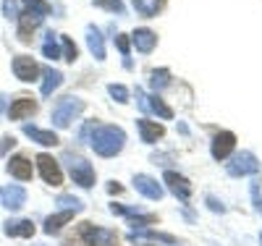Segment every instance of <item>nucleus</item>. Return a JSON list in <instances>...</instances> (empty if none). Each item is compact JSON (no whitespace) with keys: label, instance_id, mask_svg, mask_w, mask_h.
<instances>
[{"label":"nucleus","instance_id":"nucleus-1","mask_svg":"<svg viewBox=\"0 0 262 246\" xmlns=\"http://www.w3.org/2000/svg\"><path fill=\"white\" fill-rule=\"evenodd\" d=\"M126 144V133L118 126H97L95 137H92V147L100 158H116Z\"/></svg>","mask_w":262,"mask_h":246},{"label":"nucleus","instance_id":"nucleus-2","mask_svg":"<svg viewBox=\"0 0 262 246\" xmlns=\"http://www.w3.org/2000/svg\"><path fill=\"white\" fill-rule=\"evenodd\" d=\"M81 110H84V100H79V97H63V100L53 107V126L69 128L71 121H74L76 116H81Z\"/></svg>","mask_w":262,"mask_h":246},{"label":"nucleus","instance_id":"nucleus-3","mask_svg":"<svg viewBox=\"0 0 262 246\" xmlns=\"http://www.w3.org/2000/svg\"><path fill=\"white\" fill-rule=\"evenodd\" d=\"M63 160L69 163V170H71L74 184H79L81 189L95 186V168L86 163L84 158H76V154H63Z\"/></svg>","mask_w":262,"mask_h":246},{"label":"nucleus","instance_id":"nucleus-4","mask_svg":"<svg viewBox=\"0 0 262 246\" xmlns=\"http://www.w3.org/2000/svg\"><path fill=\"white\" fill-rule=\"evenodd\" d=\"M81 238H84V246H111L118 236L113 231L95 228L92 222H81Z\"/></svg>","mask_w":262,"mask_h":246},{"label":"nucleus","instance_id":"nucleus-5","mask_svg":"<svg viewBox=\"0 0 262 246\" xmlns=\"http://www.w3.org/2000/svg\"><path fill=\"white\" fill-rule=\"evenodd\" d=\"M37 168H39V173H42V178H45V184H50V186H60L63 184V173H60V168H58V163L50 158V154H37Z\"/></svg>","mask_w":262,"mask_h":246},{"label":"nucleus","instance_id":"nucleus-6","mask_svg":"<svg viewBox=\"0 0 262 246\" xmlns=\"http://www.w3.org/2000/svg\"><path fill=\"white\" fill-rule=\"evenodd\" d=\"M259 170V163L252 152H242V154H236V158L228 163V173L231 175H252Z\"/></svg>","mask_w":262,"mask_h":246},{"label":"nucleus","instance_id":"nucleus-7","mask_svg":"<svg viewBox=\"0 0 262 246\" xmlns=\"http://www.w3.org/2000/svg\"><path fill=\"white\" fill-rule=\"evenodd\" d=\"M13 74L21 81H34L39 76V65L29 55H18V58H13Z\"/></svg>","mask_w":262,"mask_h":246},{"label":"nucleus","instance_id":"nucleus-8","mask_svg":"<svg viewBox=\"0 0 262 246\" xmlns=\"http://www.w3.org/2000/svg\"><path fill=\"white\" fill-rule=\"evenodd\" d=\"M42 13H34V11H27V13H18V39L21 42H29L32 39V32L42 24Z\"/></svg>","mask_w":262,"mask_h":246},{"label":"nucleus","instance_id":"nucleus-9","mask_svg":"<svg viewBox=\"0 0 262 246\" xmlns=\"http://www.w3.org/2000/svg\"><path fill=\"white\" fill-rule=\"evenodd\" d=\"M0 196H3V207L11 210V212H16V210H21V207L27 205L24 186H16V184H11L8 189H3V191H0Z\"/></svg>","mask_w":262,"mask_h":246},{"label":"nucleus","instance_id":"nucleus-10","mask_svg":"<svg viewBox=\"0 0 262 246\" xmlns=\"http://www.w3.org/2000/svg\"><path fill=\"white\" fill-rule=\"evenodd\" d=\"M233 147H236V137H233L231 131H221L212 139V158L215 160H226L228 154L233 152Z\"/></svg>","mask_w":262,"mask_h":246},{"label":"nucleus","instance_id":"nucleus-11","mask_svg":"<svg viewBox=\"0 0 262 246\" xmlns=\"http://www.w3.org/2000/svg\"><path fill=\"white\" fill-rule=\"evenodd\" d=\"M163 181L168 184V189H170L173 194H176V196L181 199V202H186V199L191 196V184L186 181L184 175H179V173H173V170H168V173L163 175Z\"/></svg>","mask_w":262,"mask_h":246},{"label":"nucleus","instance_id":"nucleus-12","mask_svg":"<svg viewBox=\"0 0 262 246\" xmlns=\"http://www.w3.org/2000/svg\"><path fill=\"white\" fill-rule=\"evenodd\" d=\"M134 189L139 191V194H144L147 199H163V186L155 181V178H149V175H134Z\"/></svg>","mask_w":262,"mask_h":246},{"label":"nucleus","instance_id":"nucleus-13","mask_svg":"<svg viewBox=\"0 0 262 246\" xmlns=\"http://www.w3.org/2000/svg\"><path fill=\"white\" fill-rule=\"evenodd\" d=\"M37 113V102L32 97H18L13 100V105L8 107V118L11 121H21V118H29Z\"/></svg>","mask_w":262,"mask_h":246},{"label":"nucleus","instance_id":"nucleus-14","mask_svg":"<svg viewBox=\"0 0 262 246\" xmlns=\"http://www.w3.org/2000/svg\"><path fill=\"white\" fill-rule=\"evenodd\" d=\"M131 42L137 44L139 53H152V50H155V44H158V34L152 29H137L134 34H131Z\"/></svg>","mask_w":262,"mask_h":246},{"label":"nucleus","instance_id":"nucleus-15","mask_svg":"<svg viewBox=\"0 0 262 246\" xmlns=\"http://www.w3.org/2000/svg\"><path fill=\"white\" fill-rule=\"evenodd\" d=\"M137 126H139V133H142V142H147V144L158 142V139L163 137V133H165V128H163L160 123L147 121V118H139V121H137Z\"/></svg>","mask_w":262,"mask_h":246},{"label":"nucleus","instance_id":"nucleus-16","mask_svg":"<svg viewBox=\"0 0 262 246\" xmlns=\"http://www.w3.org/2000/svg\"><path fill=\"white\" fill-rule=\"evenodd\" d=\"M6 168H8L11 175L18 178V181H29V178H32V163L27 158H21V154H18V158H11Z\"/></svg>","mask_w":262,"mask_h":246},{"label":"nucleus","instance_id":"nucleus-17","mask_svg":"<svg viewBox=\"0 0 262 246\" xmlns=\"http://www.w3.org/2000/svg\"><path fill=\"white\" fill-rule=\"evenodd\" d=\"M6 236H21V238H29V236H34V222L32 220H8L6 222Z\"/></svg>","mask_w":262,"mask_h":246},{"label":"nucleus","instance_id":"nucleus-18","mask_svg":"<svg viewBox=\"0 0 262 246\" xmlns=\"http://www.w3.org/2000/svg\"><path fill=\"white\" fill-rule=\"evenodd\" d=\"M86 44H90V53L97 60H105V39L97 27H86Z\"/></svg>","mask_w":262,"mask_h":246},{"label":"nucleus","instance_id":"nucleus-19","mask_svg":"<svg viewBox=\"0 0 262 246\" xmlns=\"http://www.w3.org/2000/svg\"><path fill=\"white\" fill-rule=\"evenodd\" d=\"M24 133L32 139V142H37V144H42V147H55L58 144V137L53 131H42V128H37V126H24Z\"/></svg>","mask_w":262,"mask_h":246},{"label":"nucleus","instance_id":"nucleus-20","mask_svg":"<svg viewBox=\"0 0 262 246\" xmlns=\"http://www.w3.org/2000/svg\"><path fill=\"white\" fill-rule=\"evenodd\" d=\"M60 84H63V74L55 71V69H45V81H42V97H50Z\"/></svg>","mask_w":262,"mask_h":246},{"label":"nucleus","instance_id":"nucleus-21","mask_svg":"<svg viewBox=\"0 0 262 246\" xmlns=\"http://www.w3.org/2000/svg\"><path fill=\"white\" fill-rule=\"evenodd\" d=\"M71 217H74V212H69V210H63V212H58V215H50V217L45 220V233H50V236L58 233Z\"/></svg>","mask_w":262,"mask_h":246},{"label":"nucleus","instance_id":"nucleus-22","mask_svg":"<svg viewBox=\"0 0 262 246\" xmlns=\"http://www.w3.org/2000/svg\"><path fill=\"white\" fill-rule=\"evenodd\" d=\"M137 238H149V241H163V243H176V238L168 236V233H158V231H147V228H134L131 233V241Z\"/></svg>","mask_w":262,"mask_h":246},{"label":"nucleus","instance_id":"nucleus-23","mask_svg":"<svg viewBox=\"0 0 262 246\" xmlns=\"http://www.w3.org/2000/svg\"><path fill=\"white\" fill-rule=\"evenodd\" d=\"M134 8L142 13V16H158V11L163 8V0H134Z\"/></svg>","mask_w":262,"mask_h":246},{"label":"nucleus","instance_id":"nucleus-24","mask_svg":"<svg viewBox=\"0 0 262 246\" xmlns=\"http://www.w3.org/2000/svg\"><path fill=\"white\" fill-rule=\"evenodd\" d=\"M149 84H152V89H155V92H160V89H165V86L170 84V71H168V69L152 71V76H149Z\"/></svg>","mask_w":262,"mask_h":246},{"label":"nucleus","instance_id":"nucleus-25","mask_svg":"<svg viewBox=\"0 0 262 246\" xmlns=\"http://www.w3.org/2000/svg\"><path fill=\"white\" fill-rule=\"evenodd\" d=\"M147 102H149V110H152V113H158L160 118H173V110L155 95V97H147Z\"/></svg>","mask_w":262,"mask_h":246},{"label":"nucleus","instance_id":"nucleus-26","mask_svg":"<svg viewBox=\"0 0 262 246\" xmlns=\"http://www.w3.org/2000/svg\"><path fill=\"white\" fill-rule=\"evenodd\" d=\"M42 55L50 58V60H58L60 58V50H58V44H55V34L48 32V42L42 44Z\"/></svg>","mask_w":262,"mask_h":246},{"label":"nucleus","instance_id":"nucleus-27","mask_svg":"<svg viewBox=\"0 0 262 246\" xmlns=\"http://www.w3.org/2000/svg\"><path fill=\"white\" fill-rule=\"evenodd\" d=\"M58 205L63 207V210H69V212H81L84 210V205L79 202L76 196H69V194H60L58 196Z\"/></svg>","mask_w":262,"mask_h":246},{"label":"nucleus","instance_id":"nucleus-28","mask_svg":"<svg viewBox=\"0 0 262 246\" xmlns=\"http://www.w3.org/2000/svg\"><path fill=\"white\" fill-rule=\"evenodd\" d=\"M60 42H63V60H69V63H74V60L79 58V50H76V44H74V39H71V37H60Z\"/></svg>","mask_w":262,"mask_h":246},{"label":"nucleus","instance_id":"nucleus-29","mask_svg":"<svg viewBox=\"0 0 262 246\" xmlns=\"http://www.w3.org/2000/svg\"><path fill=\"white\" fill-rule=\"evenodd\" d=\"M107 92H111V97L116 102H128V89L123 84H111V86H107Z\"/></svg>","mask_w":262,"mask_h":246},{"label":"nucleus","instance_id":"nucleus-30","mask_svg":"<svg viewBox=\"0 0 262 246\" xmlns=\"http://www.w3.org/2000/svg\"><path fill=\"white\" fill-rule=\"evenodd\" d=\"M24 6L34 13H42V16H48L50 13V6L45 3V0H24Z\"/></svg>","mask_w":262,"mask_h":246},{"label":"nucleus","instance_id":"nucleus-31","mask_svg":"<svg viewBox=\"0 0 262 246\" xmlns=\"http://www.w3.org/2000/svg\"><path fill=\"white\" fill-rule=\"evenodd\" d=\"M95 6L107 8V11H116V13H123V3H121V0H95Z\"/></svg>","mask_w":262,"mask_h":246},{"label":"nucleus","instance_id":"nucleus-32","mask_svg":"<svg viewBox=\"0 0 262 246\" xmlns=\"http://www.w3.org/2000/svg\"><path fill=\"white\" fill-rule=\"evenodd\" d=\"M95 128H97L95 121H86L84 128H81V133H79V139H81V142H92V131H95Z\"/></svg>","mask_w":262,"mask_h":246},{"label":"nucleus","instance_id":"nucleus-33","mask_svg":"<svg viewBox=\"0 0 262 246\" xmlns=\"http://www.w3.org/2000/svg\"><path fill=\"white\" fill-rule=\"evenodd\" d=\"M3 16H6V18H18V13H16V0H3Z\"/></svg>","mask_w":262,"mask_h":246},{"label":"nucleus","instance_id":"nucleus-34","mask_svg":"<svg viewBox=\"0 0 262 246\" xmlns=\"http://www.w3.org/2000/svg\"><path fill=\"white\" fill-rule=\"evenodd\" d=\"M13 144H16L13 137H3L0 139V154H8V149H13Z\"/></svg>","mask_w":262,"mask_h":246},{"label":"nucleus","instance_id":"nucleus-35","mask_svg":"<svg viewBox=\"0 0 262 246\" xmlns=\"http://www.w3.org/2000/svg\"><path fill=\"white\" fill-rule=\"evenodd\" d=\"M205 202H207V207H210L212 212H226V207H223V202H217V199H215V196H207V199H205Z\"/></svg>","mask_w":262,"mask_h":246},{"label":"nucleus","instance_id":"nucleus-36","mask_svg":"<svg viewBox=\"0 0 262 246\" xmlns=\"http://www.w3.org/2000/svg\"><path fill=\"white\" fill-rule=\"evenodd\" d=\"M116 44H118V50H121L123 55H128V37H126V34H118V37H116Z\"/></svg>","mask_w":262,"mask_h":246},{"label":"nucleus","instance_id":"nucleus-37","mask_svg":"<svg viewBox=\"0 0 262 246\" xmlns=\"http://www.w3.org/2000/svg\"><path fill=\"white\" fill-rule=\"evenodd\" d=\"M137 102H139V107H142V110H149V102H147V95L142 92V89H137Z\"/></svg>","mask_w":262,"mask_h":246},{"label":"nucleus","instance_id":"nucleus-38","mask_svg":"<svg viewBox=\"0 0 262 246\" xmlns=\"http://www.w3.org/2000/svg\"><path fill=\"white\" fill-rule=\"evenodd\" d=\"M107 191H113V194H118V191H121V186H118V184H116V181H113V184H111V186H107Z\"/></svg>","mask_w":262,"mask_h":246},{"label":"nucleus","instance_id":"nucleus-39","mask_svg":"<svg viewBox=\"0 0 262 246\" xmlns=\"http://www.w3.org/2000/svg\"><path fill=\"white\" fill-rule=\"evenodd\" d=\"M3 107H6V95H0V113H3Z\"/></svg>","mask_w":262,"mask_h":246},{"label":"nucleus","instance_id":"nucleus-40","mask_svg":"<svg viewBox=\"0 0 262 246\" xmlns=\"http://www.w3.org/2000/svg\"><path fill=\"white\" fill-rule=\"evenodd\" d=\"M259 243H262V236H259Z\"/></svg>","mask_w":262,"mask_h":246}]
</instances>
